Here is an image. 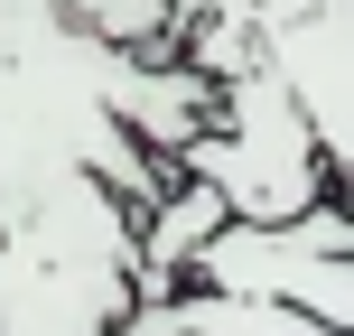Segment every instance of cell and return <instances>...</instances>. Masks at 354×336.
Returning a JSON list of instances; mask_svg holds the SVG:
<instances>
[{
	"instance_id": "cell-5",
	"label": "cell",
	"mask_w": 354,
	"mask_h": 336,
	"mask_svg": "<svg viewBox=\"0 0 354 336\" xmlns=\"http://www.w3.org/2000/svg\"><path fill=\"white\" fill-rule=\"evenodd\" d=\"M233 19L317 131L326 177H354V0H233Z\"/></svg>"
},
{
	"instance_id": "cell-7",
	"label": "cell",
	"mask_w": 354,
	"mask_h": 336,
	"mask_svg": "<svg viewBox=\"0 0 354 336\" xmlns=\"http://www.w3.org/2000/svg\"><path fill=\"white\" fill-rule=\"evenodd\" d=\"M66 10H75V28H93L122 56H177L168 47V0H66Z\"/></svg>"
},
{
	"instance_id": "cell-6",
	"label": "cell",
	"mask_w": 354,
	"mask_h": 336,
	"mask_svg": "<svg viewBox=\"0 0 354 336\" xmlns=\"http://www.w3.org/2000/svg\"><path fill=\"white\" fill-rule=\"evenodd\" d=\"M233 224V206L205 187V177H177V187L159 196V206L140 215V262H131V290H140V308H159L187 290V262L214 243V233Z\"/></svg>"
},
{
	"instance_id": "cell-1",
	"label": "cell",
	"mask_w": 354,
	"mask_h": 336,
	"mask_svg": "<svg viewBox=\"0 0 354 336\" xmlns=\"http://www.w3.org/2000/svg\"><path fill=\"white\" fill-rule=\"evenodd\" d=\"M131 56L75 28L66 0H0V224L47 206L56 187L93 177L131 215L177 187V168L122 131Z\"/></svg>"
},
{
	"instance_id": "cell-4",
	"label": "cell",
	"mask_w": 354,
	"mask_h": 336,
	"mask_svg": "<svg viewBox=\"0 0 354 336\" xmlns=\"http://www.w3.org/2000/svg\"><path fill=\"white\" fill-rule=\"evenodd\" d=\"M187 290L299 308V318L354 336V215L326 196V206L289 215V224H224V233L187 262Z\"/></svg>"
},
{
	"instance_id": "cell-2",
	"label": "cell",
	"mask_w": 354,
	"mask_h": 336,
	"mask_svg": "<svg viewBox=\"0 0 354 336\" xmlns=\"http://www.w3.org/2000/svg\"><path fill=\"white\" fill-rule=\"evenodd\" d=\"M140 215L75 177L19 224H0V336H112L140 308Z\"/></svg>"
},
{
	"instance_id": "cell-3",
	"label": "cell",
	"mask_w": 354,
	"mask_h": 336,
	"mask_svg": "<svg viewBox=\"0 0 354 336\" xmlns=\"http://www.w3.org/2000/svg\"><path fill=\"white\" fill-rule=\"evenodd\" d=\"M177 177H205L233 206V224H289V215L326 206V150L317 131L299 122L289 85L252 56V66L214 75V122L177 150Z\"/></svg>"
}]
</instances>
